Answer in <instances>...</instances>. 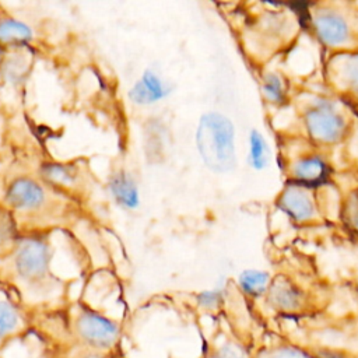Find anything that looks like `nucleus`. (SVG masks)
Returning a JSON list of instances; mask_svg holds the SVG:
<instances>
[{"label": "nucleus", "mask_w": 358, "mask_h": 358, "mask_svg": "<svg viewBox=\"0 0 358 358\" xmlns=\"http://www.w3.org/2000/svg\"><path fill=\"white\" fill-rule=\"evenodd\" d=\"M333 301L331 284L310 263H282L257 302L256 317L263 327L267 319L313 320L326 315Z\"/></svg>", "instance_id": "1"}, {"label": "nucleus", "mask_w": 358, "mask_h": 358, "mask_svg": "<svg viewBox=\"0 0 358 358\" xmlns=\"http://www.w3.org/2000/svg\"><path fill=\"white\" fill-rule=\"evenodd\" d=\"M302 24L288 6L252 3L243 11L241 41L245 55L256 69L273 63L298 41Z\"/></svg>", "instance_id": "2"}, {"label": "nucleus", "mask_w": 358, "mask_h": 358, "mask_svg": "<svg viewBox=\"0 0 358 358\" xmlns=\"http://www.w3.org/2000/svg\"><path fill=\"white\" fill-rule=\"evenodd\" d=\"M291 108L299 123L298 130L327 151L344 145L355 133L358 117L327 91L298 88Z\"/></svg>", "instance_id": "3"}, {"label": "nucleus", "mask_w": 358, "mask_h": 358, "mask_svg": "<svg viewBox=\"0 0 358 358\" xmlns=\"http://www.w3.org/2000/svg\"><path fill=\"white\" fill-rule=\"evenodd\" d=\"M306 22L324 56L358 53V0L310 3Z\"/></svg>", "instance_id": "4"}, {"label": "nucleus", "mask_w": 358, "mask_h": 358, "mask_svg": "<svg viewBox=\"0 0 358 358\" xmlns=\"http://www.w3.org/2000/svg\"><path fill=\"white\" fill-rule=\"evenodd\" d=\"M277 164L284 182L322 186L331 179V151L317 147L299 130L275 133Z\"/></svg>", "instance_id": "5"}, {"label": "nucleus", "mask_w": 358, "mask_h": 358, "mask_svg": "<svg viewBox=\"0 0 358 358\" xmlns=\"http://www.w3.org/2000/svg\"><path fill=\"white\" fill-rule=\"evenodd\" d=\"M274 206L298 228H319L327 224V211L320 186L284 182Z\"/></svg>", "instance_id": "6"}, {"label": "nucleus", "mask_w": 358, "mask_h": 358, "mask_svg": "<svg viewBox=\"0 0 358 358\" xmlns=\"http://www.w3.org/2000/svg\"><path fill=\"white\" fill-rule=\"evenodd\" d=\"M197 145L211 169L227 172L235 166L234 127L225 116L215 112L203 116L197 130Z\"/></svg>", "instance_id": "7"}, {"label": "nucleus", "mask_w": 358, "mask_h": 358, "mask_svg": "<svg viewBox=\"0 0 358 358\" xmlns=\"http://www.w3.org/2000/svg\"><path fill=\"white\" fill-rule=\"evenodd\" d=\"M322 78L326 91L358 117V53L324 56Z\"/></svg>", "instance_id": "8"}, {"label": "nucleus", "mask_w": 358, "mask_h": 358, "mask_svg": "<svg viewBox=\"0 0 358 358\" xmlns=\"http://www.w3.org/2000/svg\"><path fill=\"white\" fill-rule=\"evenodd\" d=\"M257 81L263 103L273 109L291 106V101L298 88L294 87L291 77L273 63L257 69Z\"/></svg>", "instance_id": "9"}, {"label": "nucleus", "mask_w": 358, "mask_h": 358, "mask_svg": "<svg viewBox=\"0 0 358 358\" xmlns=\"http://www.w3.org/2000/svg\"><path fill=\"white\" fill-rule=\"evenodd\" d=\"M252 350L250 344L224 323L204 338L199 358H252Z\"/></svg>", "instance_id": "10"}, {"label": "nucleus", "mask_w": 358, "mask_h": 358, "mask_svg": "<svg viewBox=\"0 0 358 358\" xmlns=\"http://www.w3.org/2000/svg\"><path fill=\"white\" fill-rule=\"evenodd\" d=\"M252 358H312L295 338L285 331L263 329L252 350Z\"/></svg>", "instance_id": "11"}, {"label": "nucleus", "mask_w": 358, "mask_h": 358, "mask_svg": "<svg viewBox=\"0 0 358 358\" xmlns=\"http://www.w3.org/2000/svg\"><path fill=\"white\" fill-rule=\"evenodd\" d=\"M34 316L10 299L0 298V357L15 341L32 333Z\"/></svg>", "instance_id": "12"}, {"label": "nucleus", "mask_w": 358, "mask_h": 358, "mask_svg": "<svg viewBox=\"0 0 358 358\" xmlns=\"http://www.w3.org/2000/svg\"><path fill=\"white\" fill-rule=\"evenodd\" d=\"M48 248L39 241H28L17 253L15 268L20 280L39 285L48 271Z\"/></svg>", "instance_id": "13"}, {"label": "nucleus", "mask_w": 358, "mask_h": 358, "mask_svg": "<svg viewBox=\"0 0 358 358\" xmlns=\"http://www.w3.org/2000/svg\"><path fill=\"white\" fill-rule=\"evenodd\" d=\"M7 201L18 210H31L42 204L45 194L42 187L29 179H17L7 190Z\"/></svg>", "instance_id": "14"}, {"label": "nucleus", "mask_w": 358, "mask_h": 358, "mask_svg": "<svg viewBox=\"0 0 358 358\" xmlns=\"http://www.w3.org/2000/svg\"><path fill=\"white\" fill-rule=\"evenodd\" d=\"M291 337L295 338L301 345H303V348L310 354L312 358H358V347L341 345L338 343H330L316 337Z\"/></svg>", "instance_id": "15"}, {"label": "nucleus", "mask_w": 358, "mask_h": 358, "mask_svg": "<svg viewBox=\"0 0 358 358\" xmlns=\"http://www.w3.org/2000/svg\"><path fill=\"white\" fill-rule=\"evenodd\" d=\"M271 280V273L264 270H245L238 278V287L250 309L264 296L268 282Z\"/></svg>", "instance_id": "16"}, {"label": "nucleus", "mask_w": 358, "mask_h": 358, "mask_svg": "<svg viewBox=\"0 0 358 358\" xmlns=\"http://www.w3.org/2000/svg\"><path fill=\"white\" fill-rule=\"evenodd\" d=\"M338 222L351 238L358 239V185L341 193L338 200Z\"/></svg>", "instance_id": "17"}, {"label": "nucleus", "mask_w": 358, "mask_h": 358, "mask_svg": "<svg viewBox=\"0 0 358 358\" xmlns=\"http://www.w3.org/2000/svg\"><path fill=\"white\" fill-rule=\"evenodd\" d=\"M169 90L154 73L147 71L131 88L129 96L137 103H151L164 98Z\"/></svg>", "instance_id": "18"}, {"label": "nucleus", "mask_w": 358, "mask_h": 358, "mask_svg": "<svg viewBox=\"0 0 358 358\" xmlns=\"http://www.w3.org/2000/svg\"><path fill=\"white\" fill-rule=\"evenodd\" d=\"M110 190L119 204L127 208H133L138 204L137 187L129 173L123 171L117 172L110 180Z\"/></svg>", "instance_id": "19"}, {"label": "nucleus", "mask_w": 358, "mask_h": 358, "mask_svg": "<svg viewBox=\"0 0 358 358\" xmlns=\"http://www.w3.org/2000/svg\"><path fill=\"white\" fill-rule=\"evenodd\" d=\"M32 38V31L21 21L8 18L0 22V42L20 45L27 43Z\"/></svg>", "instance_id": "20"}, {"label": "nucleus", "mask_w": 358, "mask_h": 358, "mask_svg": "<svg viewBox=\"0 0 358 358\" xmlns=\"http://www.w3.org/2000/svg\"><path fill=\"white\" fill-rule=\"evenodd\" d=\"M270 158V150L264 136L253 129L249 134V162L253 169L262 171L267 166Z\"/></svg>", "instance_id": "21"}, {"label": "nucleus", "mask_w": 358, "mask_h": 358, "mask_svg": "<svg viewBox=\"0 0 358 358\" xmlns=\"http://www.w3.org/2000/svg\"><path fill=\"white\" fill-rule=\"evenodd\" d=\"M45 171V175L53 180V182H57L60 185H66V183H70L73 182V171L64 165H59V164H52V165H48L43 168Z\"/></svg>", "instance_id": "22"}, {"label": "nucleus", "mask_w": 358, "mask_h": 358, "mask_svg": "<svg viewBox=\"0 0 358 358\" xmlns=\"http://www.w3.org/2000/svg\"><path fill=\"white\" fill-rule=\"evenodd\" d=\"M348 284H350V288H351V292L355 298V302H357V308H358V268L351 274L350 280H348Z\"/></svg>", "instance_id": "23"}, {"label": "nucleus", "mask_w": 358, "mask_h": 358, "mask_svg": "<svg viewBox=\"0 0 358 358\" xmlns=\"http://www.w3.org/2000/svg\"><path fill=\"white\" fill-rule=\"evenodd\" d=\"M0 358H1V357H0ZM28 358H39V357H38V354H36L35 357H34V355H31V357H28Z\"/></svg>", "instance_id": "24"}, {"label": "nucleus", "mask_w": 358, "mask_h": 358, "mask_svg": "<svg viewBox=\"0 0 358 358\" xmlns=\"http://www.w3.org/2000/svg\"><path fill=\"white\" fill-rule=\"evenodd\" d=\"M0 55H1V49H0Z\"/></svg>", "instance_id": "25"}]
</instances>
